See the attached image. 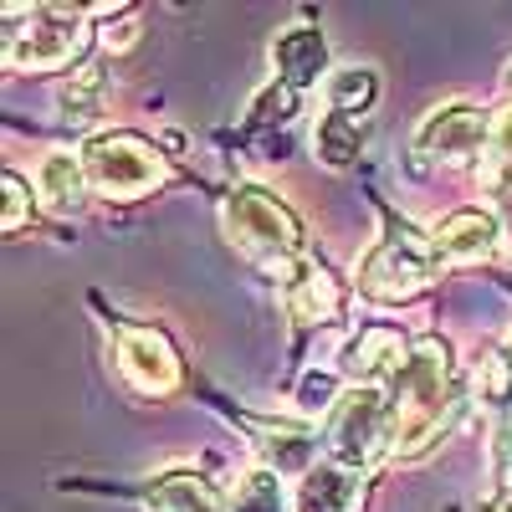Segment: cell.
<instances>
[{"mask_svg": "<svg viewBox=\"0 0 512 512\" xmlns=\"http://www.w3.org/2000/svg\"><path fill=\"white\" fill-rule=\"evenodd\" d=\"M390 395H395V456H420L425 446H436L446 436V425L456 420V405H461V390L451 374V349L441 338H415Z\"/></svg>", "mask_w": 512, "mask_h": 512, "instance_id": "cell-1", "label": "cell"}, {"mask_svg": "<svg viewBox=\"0 0 512 512\" xmlns=\"http://www.w3.org/2000/svg\"><path fill=\"white\" fill-rule=\"evenodd\" d=\"M93 41V16L77 6H6L0 57L16 72H57L82 62Z\"/></svg>", "mask_w": 512, "mask_h": 512, "instance_id": "cell-2", "label": "cell"}, {"mask_svg": "<svg viewBox=\"0 0 512 512\" xmlns=\"http://www.w3.org/2000/svg\"><path fill=\"white\" fill-rule=\"evenodd\" d=\"M221 226H226V241L251 267L277 272V277H287V267L297 262V251H303V221H297L277 195L256 190V185H236L221 200Z\"/></svg>", "mask_w": 512, "mask_h": 512, "instance_id": "cell-3", "label": "cell"}, {"mask_svg": "<svg viewBox=\"0 0 512 512\" xmlns=\"http://www.w3.org/2000/svg\"><path fill=\"white\" fill-rule=\"evenodd\" d=\"M328 461L349 466V472H374V466L395 451V395L384 384H354L344 390L338 410L328 415L323 431Z\"/></svg>", "mask_w": 512, "mask_h": 512, "instance_id": "cell-4", "label": "cell"}, {"mask_svg": "<svg viewBox=\"0 0 512 512\" xmlns=\"http://www.w3.org/2000/svg\"><path fill=\"white\" fill-rule=\"evenodd\" d=\"M436 272H441V262H436L431 236L410 231L405 221H390L384 236L364 251V262H359V292L374 297V303H405V297L431 287Z\"/></svg>", "mask_w": 512, "mask_h": 512, "instance_id": "cell-5", "label": "cell"}, {"mask_svg": "<svg viewBox=\"0 0 512 512\" xmlns=\"http://www.w3.org/2000/svg\"><path fill=\"white\" fill-rule=\"evenodd\" d=\"M82 164H88L93 190L108 195V200H139V195H149L169 180L164 154L139 134H98V139H88L82 144Z\"/></svg>", "mask_w": 512, "mask_h": 512, "instance_id": "cell-6", "label": "cell"}, {"mask_svg": "<svg viewBox=\"0 0 512 512\" xmlns=\"http://www.w3.org/2000/svg\"><path fill=\"white\" fill-rule=\"evenodd\" d=\"M113 359H118V374L134 384L139 395H175L180 379H185L180 349L169 344L164 328L123 323V328L113 333Z\"/></svg>", "mask_w": 512, "mask_h": 512, "instance_id": "cell-7", "label": "cell"}, {"mask_svg": "<svg viewBox=\"0 0 512 512\" xmlns=\"http://www.w3.org/2000/svg\"><path fill=\"white\" fill-rule=\"evenodd\" d=\"M492 118L487 108H472V103H441L420 118L415 128V149L431 154L441 164H466L492 149Z\"/></svg>", "mask_w": 512, "mask_h": 512, "instance_id": "cell-8", "label": "cell"}, {"mask_svg": "<svg viewBox=\"0 0 512 512\" xmlns=\"http://www.w3.org/2000/svg\"><path fill=\"white\" fill-rule=\"evenodd\" d=\"M405 359H410V338L390 323H374L344 349V364L338 369H344V379H354V384H384V390H390L395 374L405 369Z\"/></svg>", "mask_w": 512, "mask_h": 512, "instance_id": "cell-9", "label": "cell"}, {"mask_svg": "<svg viewBox=\"0 0 512 512\" xmlns=\"http://www.w3.org/2000/svg\"><path fill=\"white\" fill-rule=\"evenodd\" d=\"M431 246L441 267H472V262H487L492 251H502V226L497 216H482V210H456V216L436 221Z\"/></svg>", "mask_w": 512, "mask_h": 512, "instance_id": "cell-10", "label": "cell"}, {"mask_svg": "<svg viewBox=\"0 0 512 512\" xmlns=\"http://www.w3.org/2000/svg\"><path fill=\"white\" fill-rule=\"evenodd\" d=\"M246 436L277 477H308L318 466V436L297 420H251Z\"/></svg>", "mask_w": 512, "mask_h": 512, "instance_id": "cell-11", "label": "cell"}, {"mask_svg": "<svg viewBox=\"0 0 512 512\" xmlns=\"http://www.w3.org/2000/svg\"><path fill=\"white\" fill-rule=\"evenodd\" d=\"M359 502H364V477L338 461H318L292 487V512H359Z\"/></svg>", "mask_w": 512, "mask_h": 512, "instance_id": "cell-12", "label": "cell"}, {"mask_svg": "<svg viewBox=\"0 0 512 512\" xmlns=\"http://www.w3.org/2000/svg\"><path fill=\"white\" fill-rule=\"evenodd\" d=\"M282 303L297 323H328V318H338V282L328 267L297 256L282 277Z\"/></svg>", "mask_w": 512, "mask_h": 512, "instance_id": "cell-13", "label": "cell"}, {"mask_svg": "<svg viewBox=\"0 0 512 512\" xmlns=\"http://www.w3.org/2000/svg\"><path fill=\"white\" fill-rule=\"evenodd\" d=\"M93 180H88V164H82V154L72 149H52L36 159V200L57 210V216H72V210H82V200H88Z\"/></svg>", "mask_w": 512, "mask_h": 512, "instance_id": "cell-14", "label": "cell"}, {"mask_svg": "<svg viewBox=\"0 0 512 512\" xmlns=\"http://www.w3.org/2000/svg\"><path fill=\"white\" fill-rule=\"evenodd\" d=\"M144 507H149V512H231L216 487L200 482V477H190V472H169V477L149 482Z\"/></svg>", "mask_w": 512, "mask_h": 512, "instance_id": "cell-15", "label": "cell"}, {"mask_svg": "<svg viewBox=\"0 0 512 512\" xmlns=\"http://www.w3.org/2000/svg\"><path fill=\"white\" fill-rule=\"evenodd\" d=\"M272 57H277V72L292 82V88H303V82H313L328 67V41L313 26H292L287 36H277Z\"/></svg>", "mask_w": 512, "mask_h": 512, "instance_id": "cell-16", "label": "cell"}, {"mask_svg": "<svg viewBox=\"0 0 512 512\" xmlns=\"http://www.w3.org/2000/svg\"><path fill=\"white\" fill-rule=\"evenodd\" d=\"M57 103H62L57 113H62L67 128H93L98 113H103V67H98V62H82V67L67 77V88H62Z\"/></svg>", "mask_w": 512, "mask_h": 512, "instance_id": "cell-17", "label": "cell"}, {"mask_svg": "<svg viewBox=\"0 0 512 512\" xmlns=\"http://www.w3.org/2000/svg\"><path fill=\"white\" fill-rule=\"evenodd\" d=\"M359 149H364L359 118H344V113H333V108H328V113L318 118V128H313V154H318V164L344 169V164L359 159Z\"/></svg>", "mask_w": 512, "mask_h": 512, "instance_id": "cell-18", "label": "cell"}, {"mask_svg": "<svg viewBox=\"0 0 512 512\" xmlns=\"http://www.w3.org/2000/svg\"><path fill=\"white\" fill-rule=\"evenodd\" d=\"M226 507L231 512H292V497H287V487L272 466H251V472L236 477V492H231Z\"/></svg>", "mask_w": 512, "mask_h": 512, "instance_id": "cell-19", "label": "cell"}, {"mask_svg": "<svg viewBox=\"0 0 512 512\" xmlns=\"http://www.w3.org/2000/svg\"><path fill=\"white\" fill-rule=\"evenodd\" d=\"M374 98H379V77L369 67H338L328 77V108L333 113L364 118V113H374Z\"/></svg>", "mask_w": 512, "mask_h": 512, "instance_id": "cell-20", "label": "cell"}, {"mask_svg": "<svg viewBox=\"0 0 512 512\" xmlns=\"http://www.w3.org/2000/svg\"><path fill=\"white\" fill-rule=\"evenodd\" d=\"M472 400L487 405V410H507L512 405V354L507 349H487L477 359V374H472Z\"/></svg>", "mask_w": 512, "mask_h": 512, "instance_id": "cell-21", "label": "cell"}, {"mask_svg": "<svg viewBox=\"0 0 512 512\" xmlns=\"http://www.w3.org/2000/svg\"><path fill=\"white\" fill-rule=\"evenodd\" d=\"M338 374L328 369H308L303 384H297V395H292V415H303V420H328L338 410V400H344V390H338Z\"/></svg>", "mask_w": 512, "mask_h": 512, "instance_id": "cell-22", "label": "cell"}, {"mask_svg": "<svg viewBox=\"0 0 512 512\" xmlns=\"http://www.w3.org/2000/svg\"><path fill=\"white\" fill-rule=\"evenodd\" d=\"M0 200H6V216H0V226L6 231H21L26 216H31V190L21 175H0Z\"/></svg>", "mask_w": 512, "mask_h": 512, "instance_id": "cell-23", "label": "cell"}, {"mask_svg": "<svg viewBox=\"0 0 512 512\" xmlns=\"http://www.w3.org/2000/svg\"><path fill=\"white\" fill-rule=\"evenodd\" d=\"M497 226H502V251L512 256V185L497 190Z\"/></svg>", "mask_w": 512, "mask_h": 512, "instance_id": "cell-24", "label": "cell"}, {"mask_svg": "<svg viewBox=\"0 0 512 512\" xmlns=\"http://www.w3.org/2000/svg\"><path fill=\"white\" fill-rule=\"evenodd\" d=\"M134 41H139V26H134V21H123V26H108V31H103V47H108V52H123V47H134Z\"/></svg>", "mask_w": 512, "mask_h": 512, "instance_id": "cell-25", "label": "cell"}, {"mask_svg": "<svg viewBox=\"0 0 512 512\" xmlns=\"http://www.w3.org/2000/svg\"><path fill=\"white\" fill-rule=\"evenodd\" d=\"M497 466H502V472H507V482H512V425H507V431L497 436Z\"/></svg>", "mask_w": 512, "mask_h": 512, "instance_id": "cell-26", "label": "cell"}, {"mask_svg": "<svg viewBox=\"0 0 512 512\" xmlns=\"http://www.w3.org/2000/svg\"><path fill=\"white\" fill-rule=\"evenodd\" d=\"M497 512H512V482L502 487V497H497Z\"/></svg>", "mask_w": 512, "mask_h": 512, "instance_id": "cell-27", "label": "cell"}, {"mask_svg": "<svg viewBox=\"0 0 512 512\" xmlns=\"http://www.w3.org/2000/svg\"><path fill=\"white\" fill-rule=\"evenodd\" d=\"M507 93H512V72H507Z\"/></svg>", "mask_w": 512, "mask_h": 512, "instance_id": "cell-28", "label": "cell"}]
</instances>
